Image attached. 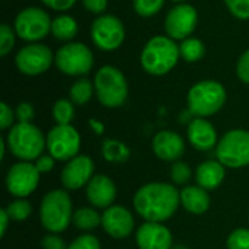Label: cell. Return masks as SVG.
Returning <instances> with one entry per match:
<instances>
[{
  "label": "cell",
  "mask_w": 249,
  "mask_h": 249,
  "mask_svg": "<svg viewBox=\"0 0 249 249\" xmlns=\"http://www.w3.org/2000/svg\"><path fill=\"white\" fill-rule=\"evenodd\" d=\"M181 203L179 193L171 184L153 182L142 187L134 196L136 212L147 222L162 223L171 219Z\"/></svg>",
  "instance_id": "obj_1"
},
{
  "label": "cell",
  "mask_w": 249,
  "mask_h": 249,
  "mask_svg": "<svg viewBox=\"0 0 249 249\" xmlns=\"http://www.w3.org/2000/svg\"><path fill=\"white\" fill-rule=\"evenodd\" d=\"M179 57V45L169 36L158 35L146 42L140 55V63L149 74L162 76L177 66Z\"/></svg>",
  "instance_id": "obj_2"
},
{
  "label": "cell",
  "mask_w": 249,
  "mask_h": 249,
  "mask_svg": "<svg viewBox=\"0 0 249 249\" xmlns=\"http://www.w3.org/2000/svg\"><path fill=\"white\" fill-rule=\"evenodd\" d=\"M7 146L18 159L29 162L36 160L42 155L47 140L41 130L32 123H18L7 134Z\"/></svg>",
  "instance_id": "obj_3"
},
{
  "label": "cell",
  "mask_w": 249,
  "mask_h": 249,
  "mask_svg": "<svg viewBox=\"0 0 249 249\" xmlns=\"http://www.w3.org/2000/svg\"><path fill=\"white\" fill-rule=\"evenodd\" d=\"M187 101L190 112L204 118L222 109L226 102V90L216 80H203L190 89Z\"/></svg>",
  "instance_id": "obj_4"
},
{
  "label": "cell",
  "mask_w": 249,
  "mask_h": 249,
  "mask_svg": "<svg viewBox=\"0 0 249 249\" xmlns=\"http://www.w3.org/2000/svg\"><path fill=\"white\" fill-rule=\"evenodd\" d=\"M39 216L42 226L53 232L60 233L67 229L70 220H73L71 213V200L66 191L53 190L50 191L41 203Z\"/></svg>",
  "instance_id": "obj_5"
},
{
  "label": "cell",
  "mask_w": 249,
  "mask_h": 249,
  "mask_svg": "<svg viewBox=\"0 0 249 249\" xmlns=\"http://www.w3.org/2000/svg\"><path fill=\"white\" fill-rule=\"evenodd\" d=\"M95 92L99 102L108 108L121 107L128 95L124 74L114 66H104L95 76Z\"/></svg>",
  "instance_id": "obj_6"
},
{
  "label": "cell",
  "mask_w": 249,
  "mask_h": 249,
  "mask_svg": "<svg viewBox=\"0 0 249 249\" xmlns=\"http://www.w3.org/2000/svg\"><path fill=\"white\" fill-rule=\"evenodd\" d=\"M217 160L228 168L249 165V131L231 130L216 146Z\"/></svg>",
  "instance_id": "obj_7"
},
{
  "label": "cell",
  "mask_w": 249,
  "mask_h": 249,
  "mask_svg": "<svg viewBox=\"0 0 249 249\" xmlns=\"http://www.w3.org/2000/svg\"><path fill=\"white\" fill-rule=\"evenodd\" d=\"M55 66L67 76H83L93 67V54L82 42H67L54 55Z\"/></svg>",
  "instance_id": "obj_8"
},
{
  "label": "cell",
  "mask_w": 249,
  "mask_h": 249,
  "mask_svg": "<svg viewBox=\"0 0 249 249\" xmlns=\"http://www.w3.org/2000/svg\"><path fill=\"white\" fill-rule=\"evenodd\" d=\"M51 19L48 13L39 7L22 9L15 19L16 35L28 42H36L47 36L51 31Z\"/></svg>",
  "instance_id": "obj_9"
},
{
  "label": "cell",
  "mask_w": 249,
  "mask_h": 249,
  "mask_svg": "<svg viewBox=\"0 0 249 249\" xmlns=\"http://www.w3.org/2000/svg\"><path fill=\"white\" fill-rule=\"evenodd\" d=\"M93 44L102 51L117 50L125 38L123 22L114 15H101L96 18L90 28Z\"/></svg>",
  "instance_id": "obj_10"
},
{
  "label": "cell",
  "mask_w": 249,
  "mask_h": 249,
  "mask_svg": "<svg viewBox=\"0 0 249 249\" xmlns=\"http://www.w3.org/2000/svg\"><path fill=\"white\" fill-rule=\"evenodd\" d=\"M47 149L54 159L70 160L79 153L80 136L70 124H57L47 136Z\"/></svg>",
  "instance_id": "obj_11"
},
{
  "label": "cell",
  "mask_w": 249,
  "mask_h": 249,
  "mask_svg": "<svg viewBox=\"0 0 249 249\" xmlns=\"http://www.w3.org/2000/svg\"><path fill=\"white\" fill-rule=\"evenodd\" d=\"M53 60L54 55L47 45L31 42L18 51L15 63L20 73L26 76H38L50 69Z\"/></svg>",
  "instance_id": "obj_12"
},
{
  "label": "cell",
  "mask_w": 249,
  "mask_h": 249,
  "mask_svg": "<svg viewBox=\"0 0 249 249\" xmlns=\"http://www.w3.org/2000/svg\"><path fill=\"white\" fill-rule=\"evenodd\" d=\"M198 20L197 10L191 4L181 3L172 7L165 19V31L169 38L175 39H187L196 29Z\"/></svg>",
  "instance_id": "obj_13"
},
{
  "label": "cell",
  "mask_w": 249,
  "mask_h": 249,
  "mask_svg": "<svg viewBox=\"0 0 249 249\" xmlns=\"http://www.w3.org/2000/svg\"><path fill=\"white\" fill-rule=\"evenodd\" d=\"M39 182V172L35 165L29 162H19L10 168L6 177V187L9 193L18 198L28 197Z\"/></svg>",
  "instance_id": "obj_14"
},
{
  "label": "cell",
  "mask_w": 249,
  "mask_h": 249,
  "mask_svg": "<svg viewBox=\"0 0 249 249\" xmlns=\"http://www.w3.org/2000/svg\"><path fill=\"white\" fill-rule=\"evenodd\" d=\"M93 162L89 156L80 155L69 160L61 172V182L67 190H79L93 178Z\"/></svg>",
  "instance_id": "obj_15"
},
{
  "label": "cell",
  "mask_w": 249,
  "mask_h": 249,
  "mask_svg": "<svg viewBox=\"0 0 249 249\" xmlns=\"http://www.w3.org/2000/svg\"><path fill=\"white\" fill-rule=\"evenodd\" d=\"M101 225L109 236L115 239H123L133 232L134 219L127 209L121 206H111L102 214Z\"/></svg>",
  "instance_id": "obj_16"
},
{
  "label": "cell",
  "mask_w": 249,
  "mask_h": 249,
  "mask_svg": "<svg viewBox=\"0 0 249 249\" xmlns=\"http://www.w3.org/2000/svg\"><path fill=\"white\" fill-rule=\"evenodd\" d=\"M140 249H172V235L162 223L146 222L136 235Z\"/></svg>",
  "instance_id": "obj_17"
},
{
  "label": "cell",
  "mask_w": 249,
  "mask_h": 249,
  "mask_svg": "<svg viewBox=\"0 0 249 249\" xmlns=\"http://www.w3.org/2000/svg\"><path fill=\"white\" fill-rule=\"evenodd\" d=\"M152 146H153L155 155L159 159L168 160V162H174V160L179 159L185 150V143H184L182 137L169 130L158 133L153 139Z\"/></svg>",
  "instance_id": "obj_18"
},
{
  "label": "cell",
  "mask_w": 249,
  "mask_h": 249,
  "mask_svg": "<svg viewBox=\"0 0 249 249\" xmlns=\"http://www.w3.org/2000/svg\"><path fill=\"white\" fill-rule=\"evenodd\" d=\"M86 196L90 204L99 209H108L117 197V188L112 179L105 175L93 177L86 188Z\"/></svg>",
  "instance_id": "obj_19"
},
{
  "label": "cell",
  "mask_w": 249,
  "mask_h": 249,
  "mask_svg": "<svg viewBox=\"0 0 249 249\" xmlns=\"http://www.w3.org/2000/svg\"><path fill=\"white\" fill-rule=\"evenodd\" d=\"M188 140L194 149L207 152L217 146V134L212 123L204 118H194L188 125Z\"/></svg>",
  "instance_id": "obj_20"
},
{
  "label": "cell",
  "mask_w": 249,
  "mask_h": 249,
  "mask_svg": "<svg viewBox=\"0 0 249 249\" xmlns=\"http://www.w3.org/2000/svg\"><path fill=\"white\" fill-rule=\"evenodd\" d=\"M179 198L184 209L193 214H203L210 207V196L207 190L201 188L200 185L185 187L179 193Z\"/></svg>",
  "instance_id": "obj_21"
},
{
  "label": "cell",
  "mask_w": 249,
  "mask_h": 249,
  "mask_svg": "<svg viewBox=\"0 0 249 249\" xmlns=\"http://www.w3.org/2000/svg\"><path fill=\"white\" fill-rule=\"evenodd\" d=\"M225 165H222L219 160H206L203 162L196 172L197 184L204 190H214L217 188L223 178H225Z\"/></svg>",
  "instance_id": "obj_22"
},
{
  "label": "cell",
  "mask_w": 249,
  "mask_h": 249,
  "mask_svg": "<svg viewBox=\"0 0 249 249\" xmlns=\"http://www.w3.org/2000/svg\"><path fill=\"white\" fill-rule=\"evenodd\" d=\"M79 26L74 18L69 15H60L51 22V34L55 39L70 41L77 35Z\"/></svg>",
  "instance_id": "obj_23"
},
{
  "label": "cell",
  "mask_w": 249,
  "mask_h": 249,
  "mask_svg": "<svg viewBox=\"0 0 249 249\" xmlns=\"http://www.w3.org/2000/svg\"><path fill=\"white\" fill-rule=\"evenodd\" d=\"M102 156L112 163H120L128 159L130 156V150L128 147L118 140H112L108 139L102 143Z\"/></svg>",
  "instance_id": "obj_24"
},
{
  "label": "cell",
  "mask_w": 249,
  "mask_h": 249,
  "mask_svg": "<svg viewBox=\"0 0 249 249\" xmlns=\"http://www.w3.org/2000/svg\"><path fill=\"white\" fill-rule=\"evenodd\" d=\"M179 54L185 61L194 63L204 57L206 45L198 38H187L179 44Z\"/></svg>",
  "instance_id": "obj_25"
},
{
  "label": "cell",
  "mask_w": 249,
  "mask_h": 249,
  "mask_svg": "<svg viewBox=\"0 0 249 249\" xmlns=\"http://www.w3.org/2000/svg\"><path fill=\"white\" fill-rule=\"evenodd\" d=\"M73 223L77 229L92 231L102 223V216H99V213H96L93 209L85 207V209H79L73 214Z\"/></svg>",
  "instance_id": "obj_26"
},
{
  "label": "cell",
  "mask_w": 249,
  "mask_h": 249,
  "mask_svg": "<svg viewBox=\"0 0 249 249\" xmlns=\"http://www.w3.org/2000/svg\"><path fill=\"white\" fill-rule=\"evenodd\" d=\"M93 93V85L88 79H79L70 88V101L76 105H85L90 101Z\"/></svg>",
  "instance_id": "obj_27"
},
{
  "label": "cell",
  "mask_w": 249,
  "mask_h": 249,
  "mask_svg": "<svg viewBox=\"0 0 249 249\" xmlns=\"http://www.w3.org/2000/svg\"><path fill=\"white\" fill-rule=\"evenodd\" d=\"M53 117L55 120L57 124L60 125H66L70 124V121L74 117V108H73V102L69 99H60L54 104L53 108Z\"/></svg>",
  "instance_id": "obj_28"
},
{
  "label": "cell",
  "mask_w": 249,
  "mask_h": 249,
  "mask_svg": "<svg viewBox=\"0 0 249 249\" xmlns=\"http://www.w3.org/2000/svg\"><path fill=\"white\" fill-rule=\"evenodd\" d=\"M165 0H133V6L137 15L143 18L155 16L163 7Z\"/></svg>",
  "instance_id": "obj_29"
},
{
  "label": "cell",
  "mask_w": 249,
  "mask_h": 249,
  "mask_svg": "<svg viewBox=\"0 0 249 249\" xmlns=\"http://www.w3.org/2000/svg\"><path fill=\"white\" fill-rule=\"evenodd\" d=\"M31 212L32 207L26 200H15L6 207V213L9 214L10 220H16V222L28 219Z\"/></svg>",
  "instance_id": "obj_30"
},
{
  "label": "cell",
  "mask_w": 249,
  "mask_h": 249,
  "mask_svg": "<svg viewBox=\"0 0 249 249\" xmlns=\"http://www.w3.org/2000/svg\"><path fill=\"white\" fill-rule=\"evenodd\" d=\"M15 34L12 26H9L7 23H1L0 26V55L1 57H6L13 45H15Z\"/></svg>",
  "instance_id": "obj_31"
},
{
  "label": "cell",
  "mask_w": 249,
  "mask_h": 249,
  "mask_svg": "<svg viewBox=\"0 0 249 249\" xmlns=\"http://www.w3.org/2000/svg\"><path fill=\"white\" fill-rule=\"evenodd\" d=\"M229 249H249V229H236L228 238Z\"/></svg>",
  "instance_id": "obj_32"
},
{
  "label": "cell",
  "mask_w": 249,
  "mask_h": 249,
  "mask_svg": "<svg viewBox=\"0 0 249 249\" xmlns=\"http://www.w3.org/2000/svg\"><path fill=\"white\" fill-rule=\"evenodd\" d=\"M191 178V169L187 163L184 162H175L174 166L171 168V179L175 182V184H185L188 182Z\"/></svg>",
  "instance_id": "obj_33"
},
{
  "label": "cell",
  "mask_w": 249,
  "mask_h": 249,
  "mask_svg": "<svg viewBox=\"0 0 249 249\" xmlns=\"http://www.w3.org/2000/svg\"><path fill=\"white\" fill-rule=\"evenodd\" d=\"M229 12L238 19H249V0H225Z\"/></svg>",
  "instance_id": "obj_34"
},
{
  "label": "cell",
  "mask_w": 249,
  "mask_h": 249,
  "mask_svg": "<svg viewBox=\"0 0 249 249\" xmlns=\"http://www.w3.org/2000/svg\"><path fill=\"white\" fill-rule=\"evenodd\" d=\"M67 249H101V244L99 241L92 236V235H83L76 238Z\"/></svg>",
  "instance_id": "obj_35"
},
{
  "label": "cell",
  "mask_w": 249,
  "mask_h": 249,
  "mask_svg": "<svg viewBox=\"0 0 249 249\" xmlns=\"http://www.w3.org/2000/svg\"><path fill=\"white\" fill-rule=\"evenodd\" d=\"M236 73H238V77L244 83L249 85V50L239 57L238 66H236Z\"/></svg>",
  "instance_id": "obj_36"
},
{
  "label": "cell",
  "mask_w": 249,
  "mask_h": 249,
  "mask_svg": "<svg viewBox=\"0 0 249 249\" xmlns=\"http://www.w3.org/2000/svg\"><path fill=\"white\" fill-rule=\"evenodd\" d=\"M13 120H15V114H13L12 108L6 102H1V105H0V128L1 130L9 128L13 124Z\"/></svg>",
  "instance_id": "obj_37"
},
{
  "label": "cell",
  "mask_w": 249,
  "mask_h": 249,
  "mask_svg": "<svg viewBox=\"0 0 249 249\" xmlns=\"http://www.w3.org/2000/svg\"><path fill=\"white\" fill-rule=\"evenodd\" d=\"M15 114H16V118L19 120V123H31V120L34 118V108L31 104L22 102L18 105Z\"/></svg>",
  "instance_id": "obj_38"
},
{
  "label": "cell",
  "mask_w": 249,
  "mask_h": 249,
  "mask_svg": "<svg viewBox=\"0 0 249 249\" xmlns=\"http://www.w3.org/2000/svg\"><path fill=\"white\" fill-rule=\"evenodd\" d=\"M35 166L39 174H47L54 168V158L51 155H41L35 160Z\"/></svg>",
  "instance_id": "obj_39"
},
{
  "label": "cell",
  "mask_w": 249,
  "mask_h": 249,
  "mask_svg": "<svg viewBox=\"0 0 249 249\" xmlns=\"http://www.w3.org/2000/svg\"><path fill=\"white\" fill-rule=\"evenodd\" d=\"M42 248L44 249H67L64 241L55 235H48V236H44L42 238V242H41Z\"/></svg>",
  "instance_id": "obj_40"
},
{
  "label": "cell",
  "mask_w": 249,
  "mask_h": 249,
  "mask_svg": "<svg viewBox=\"0 0 249 249\" xmlns=\"http://www.w3.org/2000/svg\"><path fill=\"white\" fill-rule=\"evenodd\" d=\"M85 9L90 13H102L105 9H107V4H108V0H82Z\"/></svg>",
  "instance_id": "obj_41"
},
{
  "label": "cell",
  "mask_w": 249,
  "mask_h": 249,
  "mask_svg": "<svg viewBox=\"0 0 249 249\" xmlns=\"http://www.w3.org/2000/svg\"><path fill=\"white\" fill-rule=\"evenodd\" d=\"M41 1L53 10H67L77 0H41Z\"/></svg>",
  "instance_id": "obj_42"
},
{
  "label": "cell",
  "mask_w": 249,
  "mask_h": 249,
  "mask_svg": "<svg viewBox=\"0 0 249 249\" xmlns=\"http://www.w3.org/2000/svg\"><path fill=\"white\" fill-rule=\"evenodd\" d=\"M0 219H1V236H4L6 233V229H7V223H9V214L6 213V210H1L0 212Z\"/></svg>",
  "instance_id": "obj_43"
},
{
  "label": "cell",
  "mask_w": 249,
  "mask_h": 249,
  "mask_svg": "<svg viewBox=\"0 0 249 249\" xmlns=\"http://www.w3.org/2000/svg\"><path fill=\"white\" fill-rule=\"evenodd\" d=\"M89 124H90V127L96 131V134H102V131H104V124H102V123H99V121H96V120H90Z\"/></svg>",
  "instance_id": "obj_44"
},
{
  "label": "cell",
  "mask_w": 249,
  "mask_h": 249,
  "mask_svg": "<svg viewBox=\"0 0 249 249\" xmlns=\"http://www.w3.org/2000/svg\"><path fill=\"white\" fill-rule=\"evenodd\" d=\"M172 249H187L185 247H181V245H178V247H174Z\"/></svg>",
  "instance_id": "obj_45"
},
{
  "label": "cell",
  "mask_w": 249,
  "mask_h": 249,
  "mask_svg": "<svg viewBox=\"0 0 249 249\" xmlns=\"http://www.w3.org/2000/svg\"><path fill=\"white\" fill-rule=\"evenodd\" d=\"M171 1H174V3H182V1H185V0H171Z\"/></svg>",
  "instance_id": "obj_46"
}]
</instances>
